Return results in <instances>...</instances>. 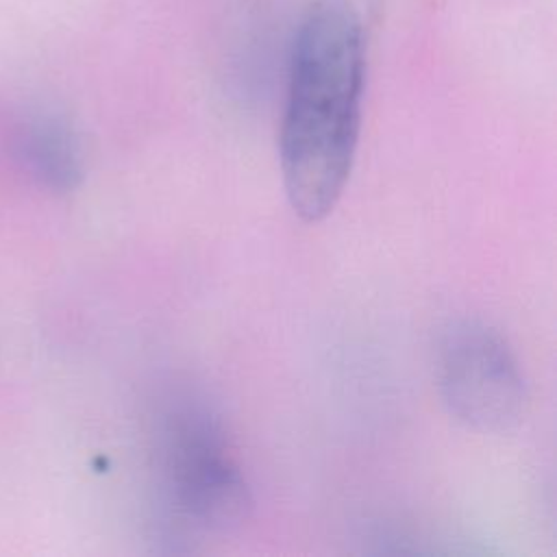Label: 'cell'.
Returning a JSON list of instances; mask_svg holds the SVG:
<instances>
[{"label":"cell","instance_id":"cell-2","mask_svg":"<svg viewBox=\"0 0 557 557\" xmlns=\"http://www.w3.org/2000/svg\"><path fill=\"white\" fill-rule=\"evenodd\" d=\"M157 470L165 511L178 535L231 531L250 513V490L224 426L198 400H178L163 411Z\"/></svg>","mask_w":557,"mask_h":557},{"label":"cell","instance_id":"cell-4","mask_svg":"<svg viewBox=\"0 0 557 557\" xmlns=\"http://www.w3.org/2000/svg\"><path fill=\"white\" fill-rule=\"evenodd\" d=\"M20 150L30 172L48 187L70 191L81 183V146L65 122L57 117L30 122L20 135Z\"/></svg>","mask_w":557,"mask_h":557},{"label":"cell","instance_id":"cell-1","mask_svg":"<svg viewBox=\"0 0 557 557\" xmlns=\"http://www.w3.org/2000/svg\"><path fill=\"white\" fill-rule=\"evenodd\" d=\"M366 85L363 26L346 0H318L292 48L281 124V172L292 209L307 222L333 211L352 170Z\"/></svg>","mask_w":557,"mask_h":557},{"label":"cell","instance_id":"cell-3","mask_svg":"<svg viewBox=\"0 0 557 557\" xmlns=\"http://www.w3.org/2000/svg\"><path fill=\"white\" fill-rule=\"evenodd\" d=\"M435 383L448 413L463 426L503 435L524 420L529 392L509 342L490 324L453 320L437 337Z\"/></svg>","mask_w":557,"mask_h":557}]
</instances>
